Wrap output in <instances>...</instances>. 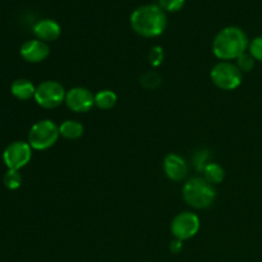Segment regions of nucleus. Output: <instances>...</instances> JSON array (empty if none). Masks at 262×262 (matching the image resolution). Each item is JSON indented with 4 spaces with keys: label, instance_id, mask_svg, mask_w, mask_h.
Here are the masks:
<instances>
[{
    "label": "nucleus",
    "instance_id": "obj_1",
    "mask_svg": "<svg viewBox=\"0 0 262 262\" xmlns=\"http://www.w3.org/2000/svg\"><path fill=\"white\" fill-rule=\"evenodd\" d=\"M250 40L242 28L228 26L217 32L212 41V53L222 61L237 60L248 50Z\"/></svg>",
    "mask_w": 262,
    "mask_h": 262
},
{
    "label": "nucleus",
    "instance_id": "obj_2",
    "mask_svg": "<svg viewBox=\"0 0 262 262\" xmlns=\"http://www.w3.org/2000/svg\"><path fill=\"white\" fill-rule=\"evenodd\" d=\"M132 30L142 37H158L165 31L168 18L158 4H146L136 8L129 17Z\"/></svg>",
    "mask_w": 262,
    "mask_h": 262
},
{
    "label": "nucleus",
    "instance_id": "obj_3",
    "mask_svg": "<svg viewBox=\"0 0 262 262\" xmlns=\"http://www.w3.org/2000/svg\"><path fill=\"white\" fill-rule=\"evenodd\" d=\"M182 196L186 204L193 209H207L216 199V189L204 177H194L184 183Z\"/></svg>",
    "mask_w": 262,
    "mask_h": 262
},
{
    "label": "nucleus",
    "instance_id": "obj_4",
    "mask_svg": "<svg viewBox=\"0 0 262 262\" xmlns=\"http://www.w3.org/2000/svg\"><path fill=\"white\" fill-rule=\"evenodd\" d=\"M59 136V125L50 119H42L31 127L27 142L30 143L32 150L45 151L55 145Z\"/></svg>",
    "mask_w": 262,
    "mask_h": 262
},
{
    "label": "nucleus",
    "instance_id": "obj_5",
    "mask_svg": "<svg viewBox=\"0 0 262 262\" xmlns=\"http://www.w3.org/2000/svg\"><path fill=\"white\" fill-rule=\"evenodd\" d=\"M210 78L217 89L234 91L242 84L243 73L232 61H219L211 68Z\"/></svg>",
    "mask_w": 262,
    "mask_h": 262
},
{
    "label": "nucleus",
    "instance_id": "obj_6",
    "mask_svg": "<svg viewBox=\"0 0 262 262\" xmlns=\"http://www.w3.org/2000/svg\"><path fill=\"white\" fill-rule=\"evenodd\" d=\"M67 91L58 81H43L36 87L35 101L43 109H55L66 101Z\"/></svg>",
    "mask_w": 262,
    "mask_h": 262
},
{
    "label": "nucleus",
    "instance_id": "obj_7",
    "mask_svg": "<svg viewBox=\"0 0 262 262\" xmlns=\"http://www.w3.org/2000/svg\"><path fill=\"white\" fill-rule=\"evenodd\" d=\"M32 159V147L25 141H14L5 147L3 161L10 170H20Z\"/></svg>",
    "mask_w": 262,
    "mask_h": 262
},
{
    "label": "nucleus",
    "instance_id": "obj_8",
    "mask_svg": "<svg viewBox=\"0 0 262 262\" xmlns=\"http://www.w3.org/2000/svg\"><path fill=\"white\" fill-rule=\"evenodd\" d=\"M200 217L194 212L183 211L174 216L170 224V232L174 238L181 241H188L193 238L200 230Z\"/></svg>",
    "mask_w": 262,
    "mask_h": 262
},
{
    "label": "nucleus",
    "instance_id": "obj_9",
    "mask_svg": "<svg viewBox=\"0 0 262 262\" xmlns=\"http://www.w3.org/2000/svg\"><path fill=\"white\" fill-rule=\"evenodd\" d=\"M66 105L74 113H87L95 106V95L86 87L77 86L68 90Z\"/></svg>",
    "mask_w": 262,
    "mask_h": 262
},
{
    "label": "nucleus",
    "instance_id": "obj_10",
    "mask_svg": "<svg viewBox=\"0 0 262 262\" xmlns=\"http://www.w3.org/2000/svg\"><path fill=\"white\" fill-rule=\"evenodd\" d=\"M19 54L27 63H41L50 55V48L46 42L38 40V38H32L28 40L20 46Z\"/></svg>",
    "mask_w": 262,
    "mask_h": 262
},
{
    "label": "nucleus",
    "instance_id": "obj_11",
    "mask_svg": "<svg viewBox=\"0 0 262 262\" xmlns=\"http://www.w3.org/2000/svg\"><path fill=\"white\" fill-rule=\"evenodd\" d=\"M163 166L166 177L173 182H182L188 174V165L178 154H168L164 159Z\"/></svg>",
    "mask_w": 262,
    "mask_h": 262
},
{
    "label": "nucleus",
    "instance_id": "obj_12",
    "mask_svg": "<svg viewBox=\"0 0 262 262\" xmlns=\"http://www.w3.org/2000/svg\"><path fill=\"white\" fill-rule=\"evenodd\" d=\"M33 33H35L36 38L48 43L58 40L61 33V27L56 20L43 18L33 26Z\"/></svg>",
    "mask_w": 262,
    "mask_h": 262
},
{
    "label": "nucleus",
    "instance_id": "obj_13",
    "mask_svg": "<svg viewBox=\"0 0 262 262\" xmlns=\"http://www.w3.org/2000/svg\"><path fill=\"white\" fill-rule=\"evenodd\" d=\"M35 84L26 78H18L10 84V94L20 101H27V100L35 97Z\"/></svg>",
    "mask_w": 262,
    "mask_h": 262
},
{
    "label": "nucleus",
    "instance_id": "obj_14",
    "mask_svg": "<svg viewBox=\"0 0 262 262\" xmlns=\"http://www.w3.org/2000/svg\"><path fill=\"white\" fill-rule=\"evenodd\" d=\"M84 132V128L78 120H64L60 125H59V135L66 140H77V138L82 137Z\"/></svg>",
    "mask_w": 262,
    "mask_h": 262
},
{
    "label": "nucleus",
    "instance_id": "obj_15",
    "mask_svg": "<svg viewBox=\"0 0 262 262\" xmlns=\"http://www.w3.org/2000/svg\"><path fill=\"white\" fill-rule=\"evenodd\" d=\"M118 96L112 90H101L95 94V106L101 110H110L117 105Z\"/></svg>",
    "mask_w": 262,
    "mask_h": 262
},
{
    "label": "nucleus",
    "instance_id": "obj_16",
    "mask_svg": "<svg viewBox=\"0 0 262 262\" xmlns=\"http://www.w3.org/2000/svg\"><path fill=\"white\" fill-rule=\"evenodd\" d=\"M204 178L212 186L220 184L225 178V170L220 164L217 163H209L204 168Z\"/></svg>",
    "mask_w": 262,
    "mask_h": 262
},
{
    "label": "nucleus",
    "instance_id": "obj_17",
    "mask_svg": "<svg viewBox=\"0 0 262 262\" xmlns=\"http://www.w3.org/2000/svg\"><path fill=\"white\" fill-rule=\"evenodd\" d=\"M161 77L158 72L155 71H148L143 73L140 78V83L143 89L146 90H155L160 86L161 83Z\"/></svg>",
    "mask_w": 262,
    "mask_h": 262
},
{
    "label": "nucleus",
    "instance_id": "obj_18",
    "mask_svg": "<svg viewBox=\"0 0 262 262\" xmlns=\"http://www.w3.org/2000/svg\"><path fill=\"white\" fill-rule=\"evenodd\" d=\"M3 183L10 191L19 188L20 184H22V176H20L19 170H10V169H8V171L3 177Z\"/></svg>",
    "mask_w": 262,
    "mask_h": 262
},
{
    "label": "nucleus",
    "instance_id": "obj_19",
    "mask_svg": "<svg viewBox=\"0 0 262 262\" xmlns=\"http://www.w3.org/2000/svg\"><path fill=\"white\" fill-rule=\"evenodd\" d=\"M256 60L251 56L250 53H245L243 55H241L239 58L235 61V66L238 67L242 73H250L253 68H255Z\"/></svg>",
    "mask_w": 262,
    "mask_h": 262
},
{
    "label": "nucleus",
    "instance_id": "obj_20",
    "mask_svg": "<svg viewBox=\"0 0 262 262\" xmlns=\"http://www.w3.org/2000/svg\"><path fill=\"white\" fill-rule=\"evenodd\" d=\"M186 4V0H159L158 5L164 12L176 13L179 12Z\"/></svg>",
    "mask_w": 262,
    "mask_h": 262
},
{
    "label": "nucleus",
    "instance_id": "obj_21",
    "mask_svg": "<svg viewBox=\"0 0 262 262\" xmlns=\"http://www.w3.org/2000/svg\"><path fill=\"white\" fill-rule=\"evenodd\" d=\"M248 53L256 61H262V36H257L250 41Z\"/></svg>",
    "mask_w": 262,
    "mask_h": 262
},
{
    "label": "nucleus",
    "instance_id": "obj_22",
    "mask_svg": "<svg viewBox=\"0 0 262 262\" xmlns=\"http://www.w3.org/2000/svg\"><path fill=\"white\" fill-rule=\"evenodd\" d=\"M164 61V50L161 46H152L148 51V63L152 67L161 66Z\"/></svg>",
    "mask_w": 262,
    "mask_h": 262
},
{
    "label": "nucleus",
    "instance_id": "obj_23",
    "mask_svg": "<svg viewBox=\"0 0 262 262\" xmlns=\"http://www.w3.org/2000/svg\"><path fill=\"white\" fill-rule=\"evenodd\" d=\"M169 250H170V252L173 253H179L182 250H183V241L174 238V239L170 242V245H169Z\"/></svg>",
    "mask_w": 262,
    "mask_h": 262
}]
</instances>
